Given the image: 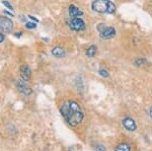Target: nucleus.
Wrapping results in <instances>:
<instances>
[{
    "label": "nucleus",
    "mask_w": 152,
    "mask_h": 151,
    "mask_svg": "<svg viewBox=\"0 0 152 151\" xmlns=\"http://www.w3.org/2000/svg\"><path fill=\"white\" fill-rule=\"evenodd\" d=\"M61 114L64 117L66 122L72 127L79 125L84 118L79 104L74 101H68L63 104L61 107Z\"/></svg>",
    "instance_id": "f257e3e1"
},
{
    "label": "nucleus",
    "mask_w": 152,
    "mask_h": 151,
    "mask_svg": "<svg viewBox=\"0 0 152 151\" xmlns=\"http://www.w3.org/2000/svg\"><path fill=\"white\" fill-rule=\"evenodd\" d=\"M92 10L99 13H114L116 11V5L110 0H94L91 4Z\"/></svg>",
    "instance_id": "f03ea898"
},
{
    "label": "nucleus",
    "mask_w": 152,
    "mask_h": 151,
    "mask_svg": "<svg viewBox=\"0 0 152 151\" xmlns=\"http://www.w3.org/2000/svg\"><path fill=\"white\" fill-rule=\"evenodd\" d=\"M0 30L4 33H11L13 30V23L11 19L5 16H0Z\"/></svg>",
    "instance_id": "7ed1b4c3"
},
{
    "label": "nucleus",
    "mask_w": 152,
    "mask_h": 151,
    "mask_svg": "<svg viewBox=\"0 0 152 151\" xmlns=\"http://www.w3.org/2000/svg\"><path fill=\"white\" fill-rule=\"evenodd\" d=\"M70 28L71 30L75 31H80L85 30V23L80 18H74L70 21Z\"/></svg>",
    "instance_id": "20e7f679"
},
{
    "label": "nucleus",
    "mask_w": 152,
    "mask_h": 151,
    "mask_svg": "<svg viewBox=\"0 0 152 151\" xmlns=\"http://www.w3.org/2000/svg\"><path fill=\"white\" fill-rule=\"evenodd\" d=\"M16 88H18L21 93H23L24 96H29V94H31V92H33V90L26 85V81H24L23 79H20L16 81Z\"/></svg>",
    "instance_id": "39448f33"
},
{
    "label": "nucleus",
    "mask_w": 152,
    "mask_h": 151,
    "mask_svg": "<svg viewBox=\"0 0 152 151\" xmlns=\"http://www.w3.org/2000/svg\"><path fill=\"white\" fill-rule=\"evenodd\" d=\"M115 36H116V30H115L114 28H112V26H107L104 31L99 33V36L102 39H104V40L112 39V38H114Z\"/></svg>",
    "instance_id": "423d86ee"
},
{
    "label": "nucleus",
    "mask_w": 152,
    "mask_h": 151,
    "mask_svg": "<svg viewBox=\"0 0 152 151\" xmlns=\"http://www.w3.org/2000/svg\"><path fill=\"white\" fill-rule=\"evenodd\" d=\"M31 68L28 67V64H23L21 65L20 67V76L24 81H28L29 78H31Z\"/></svg>",
    "instance_id": "0eeeda50"
},
{
    "label": "nucleus",
    "mask_w": 152,
    "mask_h": 151,
    "mask_svg": "<svg viewBox=\"0 0 152 151\" xmlns=\"http://www.w3.org/2000/svg\"><path fill=\"white\" fill-rule=\"evenodd\" d=\"M123 125L128 131H135L137 129L136 123H135V121L131 118H125L123 120Z\"/></svg>",
    "instance_id": "6e6552de"
},
{
    "label": "nucleus",
    "mask_w": 152,
    "mask_h": 151,
    "mask_svg": "<svg viewBox=\"0 0 152 151\" xmlns=\"http://www.w3.org/2000/svg\"><path fill=\"white\" fill-rule=\"evenodd\" d=\"M69 14H70V16H72V18H80V16H82L83 12L80 10L77 6L71 4L69 6Z\"/></svg>",
    "instance_id": "1a4fd4ad"
},
{
    "label": "nucleus",
    "mask_w": 152,
    "mask_h": 151,
    "mask_svg": "<svg viewBox=\"0 0 152 151\" xmlns=\"http://www.w3.org/2000/svg\"><path fill=\"white\" fill-rule=\"evenodd\" d=\"M65 50L61 47H54L52 49V55L56 58H63L65 57Z\"/></svg>",
    "instance_id": "9d476101"
},
{
    "label": "nucleus",
    "mask_w": 152,
    "mask_h": 151,
    "mask_svg": "<svg viewBox=\"0 0 152 151\" xmlns=\"http://www.w3.org/2000/svg\"><path fill=\"white\" fill-rule=\"evenodd\" d=\"M96 51H97L96 46H94V45L90 46V47L86 50V56H87V57H89V58L94 57L95 54H96Z\"/></svg>",
    "instance_id": "9b49d317"
},
{
    "label": "nucleus",
    "mask_w": 152,
    "mask_h": 151,
    "mask_svg": "<svg viewBox=\"0 0 152 151\" xmlns=\"http://www.w3.org/2000/svg\"><path fill=\"white\" fill-rule=\"evenodd\" d=\"M130 150H131V147L127 143H122V144H119L116 147V151H130Z\"/></svg>",
    "instance_id": "f8f14e48"
},
{
    "label": "nucleus",
    "mask_w": 152,
    "mask_h": 151,
    "mask_svg": "<svg viewBox=\"0 0 152 151\" xmlns=\"http://www.w3.org/2000/svg\"><path fill=\"white\" fill-rule=\"evenodd\" d=\"M26 26L28 30H35L37 28V23L35 21H28V23H26Z\"/></svg>",
    "instance_id": "ddd939ff"
},
{
    "label": "nucleus",
    "mask_w": 152,
    "mask_h": 151,
    "mask_svg": "<svg viewBox=\"0 0 152 151\" xmlns=\"http://www.w3.org/2000/svg\"><path fill=\"white\" fill-rule=\"evenodd\" d=\"M99 73L100 76H102V77H109V76H110L109 71H107V69H104V68H102H102H99Z\"/></svg>",
    "instance_id": "4468645a"
},
{
    "label": "nucleus",
    "mask_w": 152,
    "mask_h": 151,
    "mask_svg": "<svg viewBox=\"0 0 152 151\" xmlns=\"http://www.w3.org/2000/svg\"><path fill=\"white\" fill-rule=\"evenodd\" d=\"M135 65H137V66H141V65H144L146 63V60L143 59V58H138V59L135 60Z\"/></svg>",
    "instance_id": "2eb2a0df"
},
{
    "label": "nucleus",
    "mask_w": 152,
    "mask_h": 151,
    "mask_svg": "<svg viewBox=\"0 0 152 151\" xmlns=\"http://www.w3.org/2000/svg\"><path fill=\"white\" fill-rule=\"evenodd\" d=\"M107 28V26H105L104 23H99V26H97V31H99V33H102V31H104Z\"/></svg>",
    "instance_id": "dca6fc26"
},
{
    "label": "nucleus",
    "mask_w": 152,
    "mask_h": 151,
    "mask_svg": "<svg viewBox=\"0 0 152 151\" xmlns=\"http://www.w3.org/2000/svg\"><path fill=\"white\" fill-rule=\"evenodd\" d=\"M2 3H3V5H4V6H6L7 8L9 9V10H13V7H12V5H11L10 3H9L8 1H7V0H4V1L2 2Z\"/></svg>",
    "instance_id": "f3484780"
},
{
    "label": "nucleus",
    "mask_w": 152,
    "mask_h": 151,
    "mask_svg": "<svg viewBox=\"0 0 152 151\" xmlns=\"http://www.w3.org/2000/svg\"><path fill=\"white\" fill-rule=\"evenodd\" d=\"M95 151H107V149H105L104 146H102V145H97L96 147H95Z\"/></svg>",
    "instance_id": "a211bd4d"
},
{
    "label": "nucleus",
    "mask_w": 152,
    "mask_h": 151,
    "mask_svg": "<svg viewBox=\"0 0 152 151\" xmlns=\"http://www.w3.org/2000/svg\"><path fill=\"white\" fill-rule=\"evenodd\" d=\"M28 18L31 19V20L35 21V23H39V19H38V18H36L35 16H33V15H28Z\"/></svg>",
    "instance_id": "6ab92c4d"
},
{
    "label": "nucleus",
    "mask_w": 152,
    "mask_h": 151,
    "mask_svg": "<svg viewBox=\"0 0 152 151\" xmlns=\"http://www.w3.org/2000/svg\"><path fill=\"white\" fill-rule=\"evenodd\" d=\"M14 36H15V38H18V39L21 38V36H23V33H21V31H18V33H14Z\"/></svg>",
    "instance_id": "aec40b11"
},
{
    "label": "nucleus",
    "mask_w": 152,
    "mask_h": 151,
    "mask_svg": "<svg viewBox=\"0 0 152 151\" xmlns=\"http://www.w3.org/2000/svg\"><path fill=\"white\" fill-rule=\"evenodd\" d=\"M3 41H4V35L0 31V44L3 43Z\"/></svg>",
    "instance_id": "412c9836"
},
{
    "label": "nucleus",
    "mask_w": 152,
    "mask_h": 151,
    "mask_svg": "<svg viewBox=\"0 0 152 151\" xmlns=\"http://www.w3.org/2000/svg\"><path fill=\"white\" fill-rule=\"evenodd\" d=\"M3 13L6 14V15H9V16H13V14H12L11 12H9V11H7V10H3Z\"/></svg>",
    "instance_id": "4be33fe9"
},
{
    "label": "nucleus",
    "mask_w": 152,
    "mask_h": 151,
    "mask_svg": "<svg viewBox=\"0 0 152 151\" xmlns=\"http://www.w3.org/2000/svg\"><path fill=\"white\" fill-rule=\"evenodd\" d=\"M20 20L21 21H26V16H24V15H20Z\"/></svg>",
    "instance_id": "5701e85b"
},
{
    "label": "nucleus",
    "mask_w": 152,
    "mask_h": 151,
    "mask_svg": "<svg viewBox=\"0 0 152 151\" xmlns=\"http://www.w3.org/2000/svg\"><path fill=\"white\" fill-rule=\"evenodd\" d=\"M149 116H150V118H152V107L149 109Z\"/></svg>",
    "instance_id": "b1692460"
}]
</instances>
